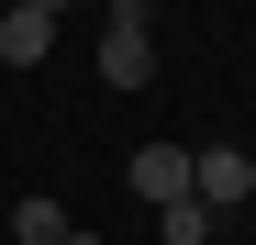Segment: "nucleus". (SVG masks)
Returning a JSON list of instances; mask_svg holds the SVG:
<instances>
[{
  "label": "nucleus",
  "instance_id": "nucleus-8",
  "mask_svg": "<svg viewBox=\"0 0 256 245\" xmlns=\"http://www.w3.org/2000/svg\"><path fill=\"white\" fill-rule=\"evenodd\" d=\"M34 12H67V0H34Z\"/></svg>",
  "mask_w": 256,
  "mask_h": 245
},
{
  "label": "nucleus",
  "instance_id": "nucleus-4",
  "mask_svg": "<svg viewBox=\"0 0 256 245\" xmlns=\"http://www.w3.org/2000/svg\"><path fill=\"white\" fill-rule=\"evenodd\" d=\"M45 56H56V12L12 0V12H0V67H45Z\"/></svg>",
  "mask_w": 256,
  "mask_h": 245
},
{
  "label": "nucleus",
  "instance_id": "nucleus-7",
  "mask_svg": "<svg viewBox=\"0 0 256 245\" xmlns=\"http://www.w3.org/2000/svg\"><path fill=\"white\" fill-rule=\"evenodd\" d=\"M56 245H100V234H78V223H67V234H56Z\"/></svg>",
  "mask_w": 256,
  "mask_h": 245
},
{
  "label": "nucleus",
  "instance_id": "nucleus-2",
  "mask_svg": "<svg viewBox=\"0 0 256 245\" xmlns=\"http://www.w3.org/2000/svg\"><path fill=\"white\" fill-rule=\"evenodd\" d=\"M190 190L212 200V212H245V200H256V156L245 145H200L190 156Z\"/></svg>",
  "mask_w": 256,
  "mask_h": 245
},
{
  "label": "nucleus",
  "instance_id": "nucleus-1",
  "mask_svg": "<svg viewBox=\"0 0 256 245\" xmlns=\"http://www.w3.org/2000/svg\"><path fill=\"white\" fill-rule=\"evenodd\" d=\"M100 78H112V90H145V78H156V0H112Z\"/></svg>",
  "mask_w": 256,
  "mask_h": 245
},
{
  "label": "nucleus",
  "instance_id": "nucleus-6",
  "mask_svg": "<svg viewBox=\"0 0 256 245\" xmlns=\"http://www.w3.org/2000/svg\"><path fill=\"white\" fill-rule=\"evenodd\" d=\"M156 234H167V245H212V200H167Z\"/></svg>",
  "mask_w": 256,
  "mask_h": 245
},
{
  "label": "nucleus",
  "instance_id": "nucleus-3",
  "mask_svg": "<svg viewBox=\"0 0 256 245\" xmlns=\"http://www.w3.org/2000/svg\"><path fill=\"white\" fill-rule=\"evenodd\" d=\"M122 190H134V200H156V212H167V200H200V190H190V145H134Z\"/></svg>",
  "mask_w": 256,
  "mask_h": 245
},
{
  "label": "nucleus",
  "instance_id": "nucleus-5",
  "mask_svg": "<svg viewBox=\"0 0 256 245\" xmlns=\"http://www.w3.org/2000/svg\"><path fill=\"white\" fill-rule=\"evenodd\" d=\"M56 234H67V212H56L45 190H22V212H12V245H56Z\"/></svg>",
  "mask_w": 256,
  "mask_h": 245
}]
</instances>
